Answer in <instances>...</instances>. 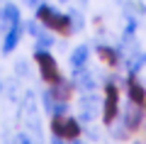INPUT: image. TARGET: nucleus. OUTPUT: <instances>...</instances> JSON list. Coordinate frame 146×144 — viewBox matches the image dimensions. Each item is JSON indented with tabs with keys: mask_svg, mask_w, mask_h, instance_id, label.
<instances>
[{
	"mask_svg": "<svg viewBox=\"0 0 146 144\" xmlns=\"http://www.w3.org/2000/svg\"><path fill=\"white\" fill-rule=\"evenodd\" d=\"M36 10V20L39 22H44V25L49 27V29H56V32H63V34H71L73 32V20L68 15H61V12H56L54 7H49V5H39L34 7Z\"/></svg>",
	"mask_w": 146,
	"mask_h": 144,
	"instance_id": "1",
	"label": "nucleus"
},
{
	"mask_svg": "<svg viewBox=\"0 0 146 144\" xmlns=\"http://www.w3.org/2000/svg\"><path fill=\"white\" fill-rule=\"evenodd\" d=\"M34 59L39 64V73L46 83H56L58 81V64L46 49H34Z\"/></svg>",
	"mask_w": 146,
	"mask_h": 144,
	"instance_id": "2",
	"label": "nucleus"
},
{
	"mask_svg": "<svg viewBox=\"0 0 146 144\" xmlns=\"http://www.w3.org/2000/svg\"><path fill=\"white\" fill-rule=\"evenodd\" d=\"M117 113H119V93H117L115 83L110 81L107 86H105V110H102L105 125H112V122H115Z\"/></svg>",
	"mask_w": 146,
	"mask_h": 144,
	"instance_id": "3",
	"label": "nucleus"
},
{
	"mask_svg": "<svg viewBox=\"0 0 146 144\" xmlns=\"http://www.w3.org/2000/svg\"><path fill=\"white\" fill-rule=\"evenodd\" d=\"M51 127H54V134L61 137V139H76L80 134V125H78L76 117H66V120H63V115H61V117H54Z\"/></svg>",
	"mask_w": 146,
	"mask_h": 144,
	"instance_id": "4",
	"label": "nucleus"
},
{
	"mask_svg": "<svg viewBox=\"0 0 146 144\" xmlns=\"http://www.w3.org/2000/svg\"><path fill=\"white\" fill-rule=\"evenodd\" d=\"M141 120H144V113H141L139 103H131L129 108L124 110V127L127 129H139L141 127Z\"/></svg>",
	"mask_w": 146,
	"mask_h": 144,
	"instance_id": "5",
	"label": "nucleus"
},
{
	"mask_svg": "<svg viewBox=\"0 0 146 144\" xmlns=\"http://www.w3.org/2000/svg\"><path fill=\"white\" fill-rule=\"evenodd\" d=\"M20 39H22V25H20V22H15V25L10 27V32H7L5 42H3V54H10L12 49L20 44Z\"/></svg>",
	"mask_w": 146,
	"mask_h": 144,
	"instance_id": "6",
	"label": "nucleus"
},
{
	"mask_svg": "<svg viewBox=\"0 0 146 144\" xmlns=\"http://www.w3.org/2000/svg\"><path fill=\"white\" fill-rule=\"evenodd\" d=\"M127 88H129V98H131V103H139V105H144V103H146V90H144V86H141L139 81L129 78Z\"/></svg>",
	"mask_w": 146,
	"mask_h": 144,
	"instance_id": "7",
	"label": "nucleus"
},
{
	"mask_svg": "<svg viewBox=\"0 0 146 144\" xmlns=\"http://www.w3.org/2000/svg\"><path fill=\"white\" fill-rule=\"evenodd\" d=\"M88 56H90V49H88V46H76V52L71 54V64H73V68H85Z\"/></svg>",
	"mask_w": 146,
	"mask_h": 144,
	"instance_id": "8",
	"label": "nucleus"
},
{
	"mask_svg": "<svg viewBox=\"0 0 146 144\" xmlns=\"http://www.w3.org/2000/svg\"><path fill=\"white\" fill-rule=\"evenodd\" d=\"M51 93H54V98H56V100H68V95H71V83H66V81L58 78V81L54 83Z\"/></svg>",
	"mask_w": 146,
	"mask_h": 144,
	"instance_id": "9",
	"label": "nucleus"
},
{
	"mask_svg": "<svg viewBox=\"0 0 146 144\" xmlns=\"http://www.w3.org/2000/svg\"><path fill=\"white\" fill-rule=\"evenodd\" d=\"M98 54L110 66H117V61H119V49H112V46H98Z\"/></svg>",
	"mask_w": 146,
	"mask_h": 144,
	"instance_id": "10",
	"label": "nucleus"
},
{
	"mask_svg": "<svg viewBox=\"0 0 146 144\" xmlns=\"http://www.w3.org/2000/svg\"><path fill=\"white\" fill-rule=\"evenodd\" d=\"M0 20L10 22V25H15V22H20V10H17L15 5H5L3 10H0Z\"/></svg>",
	"mask_w": 146,
	"mask_h": 144,
	"instance_id": "11",
	"label": "nucleus"
},
{
	"mask_svg": "<svg viewBox=\"0 0 146 144\" xmlns=\"http://www.w3.org/2000/svg\"><path fill=\"white\" fill-rule=\"evenodd\" d=\"M146 64V54L144 52H136V59H131L129 61V73H136L139 71V66H144Z\"/></svg>",
	"mask_w": 146,
	"mask_h": 144,
	"instance_id": "12",
	"label": "nucleus"
},
{
	"mask_svg": "<svg viewBox=\"0 0 146 144\" xmlns=\"http://www.w3.org/2000/svg\"><path fill=\"white\" fill-rule=\"evenodd\" d=\"M44 105H46V110H49V113H51V110H54V105H56V103H54V93H51V90H46V93H44Z\"/></svg>",
	"mask_w": 146,
	"mask_h": 144,
	"instance_id": "13",
	"label": "nucleus"
},
{
	"mask_svg": "<svg viewBox=\"0 0 146 144\" xmlns=\"http://www.w3.org/2000/svg\"><path fill=\"white\" fill-rule=\"evenodd\" d=\"M15 144H32V139L27 137L25 132H17V137H15Z\"/></svg>",
	"mask_w": 146,
	"mask_h": 144,
	"instance_id": "14",
	"label": "nucleus"
},
{
	"mask_svg": "<svg viewBox=\"0 0 146 144\" xmlns=\"http://www.w3.org/2000/svg\"><path fill=\"white\" fill-rule=\"evenodd\" d=\"M51 144H63V142H61V137H56V134H54V139H51Z\"/></svg>",
	"mask_w": 146,
	"mask_h": 144,
	"instance_id": "15",
	"label": "nucleus"
},
{
	"mask_svg": "<svg viewBox=\"0 0 146 144\" xmlns=\"http://www.w3.org/2000/svg\"><path fill=\"white\" fill-rule=\"evenodd\" d=\"M27 5H32V7H36V5H39V0H27Z\"/></svg>",
	"mask_w": 146,
	"mask_h": 144,
	"instance_id": "16",
	"label": "nucleus"
},
{
	"mask_svg": "<svg viewBox=\"0 0 146 144\" xmlns=\"http://www.w3.org/2000/svg\"><path fill=\"white\" fill-rule=\"evenodd\" d=\"M73 144H83V142H78V139H76V142H73Z\"/></svg>",
	"mask_w": 146,
	"mask_h": 144,
	"instance_id": "17",
	"label": "nucleus"
},
{
	"mask_svg": "<svg viewBox=\"0 0 146 144\" xmlns=\"http://www.w3.org/2000/svg\"><path fill=\"white\" fill-rule=\"evenodd\" d=\"M134 144H141V142H134Z\"/></svg>",
	"mask_w": 146,
	"mask_h": 144,
	"instance_id": "18",
	"label": "nucleus"
}]
</instances>
